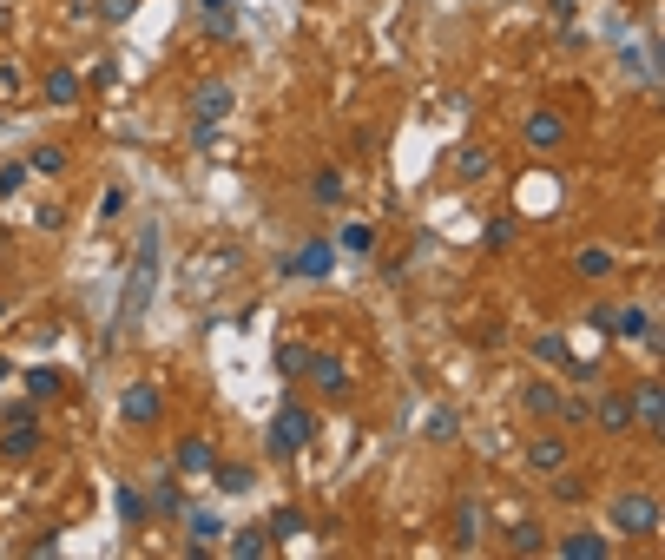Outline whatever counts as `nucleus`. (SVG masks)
<instances>
[{
    "label": "nucleus",
    "mask_w": 665,
    "mask_h": 560,
    "mask_svg": "<svg viewBox=\"0 0 665 560\" xmlns=\"http://www.w3.org/2000/svg\"><path fill=\"white\" fill-rule=\"evenodd\" d=\"M659 416H665V389H659V383H639V389H633V422L659 429Z\"/></svg>",
    "instance_id": "23"
},
{
    "label": "nucleus",
    "mask_w": 665,
    "mask_h": 560,
    "mask_svg": "<svg viewBox=\"0 0 665 560\" xmlns=\"http://www.w3.org/2000/svg\"><path fill=\"white\" fill-rule=\"evenodd\" d=\"M159 416H165L159 389H152V383H126V396H119V422H126V429H152Z\"/></svg>",
    "instance_id": "9"
},
{
    "label": "nucleus",
    "mask_w": 665,
    "mask_h": 560,
    "mask_svg": "<svg viewBox=\"0 0 665 560\" xmlns=\"http://www.w3.org/2000/svg\"><path fill=\"white\" fill-rule=\"evenodd\" d=\"M205 40H218V47H224V40H238V20H231V7H218V14H211V33H205Z\"/></svg>",
    "instance_id": "38"
},
{
    "label": "nucleus",
    "mask_w": 665,
    "mask_h": 560,
    "mask_svg": "<svg viewBox=\"0 0 665 560\" xmlns=\"http://www.w3.org/2000/svg\"><path fill=\"white\" fill-rule=\"evenodd\" d=\"M586 323H593L600 336H613V304H593V310H586Z\"/></svg>",
    "instance_id": "41"
},
{
    "label": "nucleus",
    "mask_w": 665,
    "mask_h": 560,
    "mask_svg": "<svg viewBox=\"0 0 665 560\" xmlns=\"http://www.w3.org/2000/svg\"><path fill=\"white\" fill-rule=\"evenodd\" d=\"M330 271H336V244H323V238H303L284 257V277H303V284H323Z\"/></svg>",
    "instance_id": "4"
},
{
    "label": "nucleus",
    "mask_w": 665,
    "mask_h": 560,
    "mask_svg": "<svg viewBox=\"0 0 665 560\" xmlns=\"http://www.w3.org/2000/svg\"><path fill=\"white\" fill-rule=\"evenodd\" d=\"M178 508H185L178 481H172V475H159V488H152V514H178Z\"/></svg>",
    "instance_id": "33"
},
{
    "label": "nucleus",
    "mask_w": 665,
    "mask_h": 560,
    "mask_svg": "<svg viewBox=\"0 0 665 560\" xmlns=\"http://www.w3.org/2000/svg\"><path fill=\"white\" fill-rule=\"evenodd\" d=\"M47 448V435H40V416H27V422H7V435H0V462H14V468H27L33 455Z\"/></svg>",
    "instance_id": "8"
},
{
    "label": "nucleus",
    "mask_w": 665,
    "mask_h": 560,
    "mask_svg": "<svg viewBox=\"0 0 665 560\" xmlns=\"http://www.w3.org/2000/svg\"><path fill=\"white\" fill-rule=\"evenodd\" d=\"M185 534H191V547H211V541H224V514H198V508H191L185 514Z\"/></svg>",
    "instance_id": "25"
},
{
    "label": "nucleus",
    "mask_w": 665,
    "mask_h": 560,
    "mask_svg": "<svg viewBox=\"0 0 665 560\" xmlns=\"http://www.w3.org/2000/svg\"><path fill=\"white\" fill-rule=\"evenodd\" d=\"M27 172L60 178V172H66V152H60V145H33V152H27Z\"/></svg>",
    "instance_id": "28"
},
{
    "label": "nucleus",
    "mask_w": 665,
    "mask_h": 560,
    "mask_svg": "<svg viewBox=\"0 0 665 560\" xmlns=\"http://www.w3.org/2000/svg\"><path fill=\"white\" fill-rule=\"evenodd\" d=\"M343 198H349V178H343V165H317V172H310V205L336 211Z\"/></svg>",
    "instance_id": "15"
},
{
    "label": "nucleus",
    "mask_w": 665,
    "mask_h": 560,
    "mask_svg": "<svg viewBox=\"0 0 665 560\" xmlns=\"http://www.w3.org/2000/svg\"><path fill=\"white\" fill-rule=\"evenodd\" d=\"M27 93V80H20V66H7L0 60V106H7V99H20Z\"/></svg>",
    "instance_id": "37"
},
{
    "label": "nucleus",
    "mask_w": 665,
    "mask_h": 560,
    "mask_svg": "<svg viewBox=\"0 0 665 560\" xmlns=\"http://www.w3.org/2000/svg\"><path fill=\"white\" fill-rule=\"evenodd\" d=\"M534 363H540V369H573V343H567L560 330H540V336H534Z\"/></svg>",
    "instance_id": "19"
},
{
    "label": "nucleus",
    "mask_w": 665,
    "mask_h": 560,
    "mask_svg": "<svg viewBox=\"0 0 665 560\" xmlns=\"http://www.w3.org/2000/svg\"><path fill=\"white\" fill-rule=\"evenodd\" d=\"M112 508H119V521H126V528L152 521V495H145L139 481H119V488H112Z\"/></svg>",
    "instance_id": "17"
},
{
    "label": "nucleus",
    "mask_w": 665,
    "mask_h": 560,
    "mask_svg": "<svg viewBox=\"0 0 665 560\" xmlns=\"http://www.w3.org/2000/svg\"><path fill=\"white\" fill-rule=\"evenodd\" d=\"M231 554H238V560H264L270 554V534L264 528H238V534H231Z\"/></svg>",
    "instance_id": "27"
},
{
    "label": "nucleus",
    "mask_w": 665,
    "mask_h": 560,
    "mask_svg": "<svg viewBox=\"0 0 665 560\" xmlns=\"http://www.w3.org/2000/svg\"><path fill=\"white\" fill-rule=\"evenodd\" d=\"M40 93H47V106H80V73H73V66H53L47 80H40Z\"/></svg>",
    "instance_id": "20"
},
{
    "label": "nucleus",
    "mask_w": 665,
    "mask_h": 560,
    "mask_svg": "<svg viewBox=\"0 0 665 560\" xmlns=\"http://www.w3.org/2000/svg\"><path fill=\"white\" fill-rule=\"evenodd\" d=\"M330 244H336V257H356V264H363V257H376V224H369V218H343Z\"/></svg>",
    "instance_id": "12"
},
{
    "label": "nucleus",
    "mask_w": 665,
    "mask_h": 560,
    "mask_svg": "<svg viewBox=\"0 0 665 560\" xmlns=\"http://www.w3.org/2000/svg\"><path fill=\"white\" fill-rule=\"evenodd\" d=\"M211 475H218V488H224V495H251L257 468H251V462H211Z\"/></svg>",
    "instance_id": "24"
},
{
    "label": "nucleus",
    "mask_w": 665,
    "mask_h": 560,
    "mask_svg": "<svg viewBox=\"0 0 665 560\" xmlns=\"http://www.w3.org/2000/svg\"><path fill=\"white\" fill-rule=\"evenodd\" d=\"M270 541H297V534H303V508H270Z\"/></svg>",
    "instance_id": "30"
},
{
    "label": "nucleus",
    "mask_w": 665,
    "mask_h": 560,
    "mask_svg": "<svg viewBox=\"0 0 665 560\" xmlns=\"http://www.w3.org/2000/svg\"><path fill=\"white\" fill-rule=\"evenodd\" d=\"M567 435H534V442H527V468H534V475H554V468H567Z\"/></svg>",
    "instance_id": "16"
},
{
    "label": "nucleus",
    "mask_w": 665,
    "mask_h": 560,
    "mask_svg": "<svg viewBox=\"0 0 665 560\" xmlns=\"http://www.w3.org/2000/svg\"><path fill=\"white\" fill-rule=\"evenodd\" d=\"M481 541V508H475V501H461V508H455V547H475Z\"/></svg>",
    "instance_id": "31"
},
{
    "label": "nucleus",
    "mask_w": 665,
    "mask_h": 560,
    "mask_svg": "<svg viewBox=\"0 0 665 560\" xmlns=\"http://www.w3.org/2000/svg\"><path fill=\"white\" fill-rule=\"evenodd\" d=\"M646 330H652L646 304H613V336H646Z\"/></svg>",
    "instance_id": "26"
},
{
    "label": "nucleus",
    "mask_w": 665,
    "mask_h": 560,
    "mask_svg": "<svg viewBox=\"0 0 665 560\" xmlns=\"http://www.w3.org/2000/svg\"><path fill=\"white\" fill-rule=\"evenodd\" d=\"M303 363H310V343H277V376H290V383H297Z\"/></svg>",
    "instance_id": "32"
},
{
    "label": "nucleus",
    "mask_w": 665,
    "mask_h": 560,
    "mask_svg": "<svg viewBox=\"0 0 665 560\" xmlns=\"http://www.w3.org/2000/svg\"><path fill=\"white\" fill-rule=\"evenodd\" d=\"M586 422H600L606 435H626V429H633V396H619V389H613V396H593Z\"/></svg>",
    "instance_id": "13"
},
{
    "label": "nucleus",
    "mask_w": 665,
    "mask_h": 560,
    "mask_svg": "<svg viewBox=\"0 0 665 560\" xmlns=\"http://www.w3.org/2000/svg\"><path fill=\"white\" fill-rule=\"evenodd\" d=\"M303 376L323 389V402H349V363L336 350H310V363H303Z\"/></svg>",
    "instance_id": "6"
},
{
    "label": "nucleus",
    "mask_w": 665,
    "mask_h": 560,
    "mask_svg": "<svg viewBox=\"0 0 665 560\" xmlns=\"http://www.w3.org/2000/svg\"><path fill=\"white\" fill-rule=\"evenodd\" d=\"M606 528L619 541H652L659 534V495H613L606 501Z\"/></svg>",
    "instance_id": "3"
},
{
    "label": "nucleus",
    "mask_w": 665,
    "mask_h": 560,
    "mask_svg": "<svg viewBox=\"0 0 665 560\" xmlns=\"http://www.w3.org/2000/svg\"><path fill=\"white\" fill-rule=\"evenodd\" d=\"M198 7H205V14H218V7H231V0H198Z\"/></svg>",
    "instance_id": "44"
},
{
    "label": "nucleus",
    "mask_w": 665,
    "mask_h": 560,
    "mask_svg": "<svg viewBox=\"0 0 665 560\" xmlns=\"http://www.w3.org/2000/svg\"><path fill=\"white\" fill-rule=\"evenodd\" d=\"M211 462H218V448L205 442V435H178V448H172V468L185 481H198V475H211Z\"/></svg>",
    "instance_id": "11"
},
{
    "label": "nucleus",
    "mask_w": 665,
    "mask_h": 560,
    "mask_svg": "<svg viewBox=\"0 0 665 560\" xmlns=\"http://www.w3.org/2000/svg\"><path fill=\"white\" fill-rule=\"evenodd\" d=\"M613 271H619L613 244H580V251H573V277H586V284H600V277H613Z\"/></svg>",
    "instance_id": "14"
},
{
    "label": "nucleus",
    "mask_w": 665,
    "mask_h": 560,
    "mask_svg": "<svg viewBox=\"0 0 665 560\" xmlns=\"http://www.w3.org/2000/svg\"><path fill=\"white\" fill-rule=\"evenodd\" d=\"M586 409H593V396H567V409H560V422H567V429H580V422H586Z\"/></svg>",
    "instance_id": "39"
},
{
    "label": "nucleus",
    "mask_w": 665,
    "mask_h": 560,
    "mask_svg": "<svg viewBox=\"0 0 665 560\" xmlns=\"http://www.w3.org/2000/svg\"><path fill=\"white\" fill-rule=\"evenodd\" d=\"M310 442H317V416H310L297 396L277 402L270 435H264V455H270V462H303V448H310Z\"/></svg>",
    "instance_id": "2"
},
{
    "label": "nucleus",
    "mask_w": 665,
    "mask_h": 560,
    "mask_svg": "<svg viewBox=\"0 0 665 560\" xmlns=\"http://www.w3.org/2000/svg\"><path fill=\"white\" fill-rule=\"evenodd\" d=\"M119 211H126V185H112V192L99 198V218H119Z\"/></svg>",
    "instance_id": "40"
},
{
    "label": "nucleus",
    "mask_w": 665,
    "mask_h": 560,
    "mask_svg": "<svg viewBox=\"0 0 665 560\" xmlns=\"http://www.w3.org/2000/svg\"><path fill=\"white\" fill-rule=\"evenodd\" d=\"M507 547H514V554H540V547H547V528H540L534 514H521V521H507Z\"/></svg>",
    "instance_id": "22"
},
{
    "label": "nucleus",
    "mask_w": 665,
    "mask_h": 560,
    "mask_svg": "<svg viewBox=\"0 0 665 560\" xmlns=\"http://www.w3.org/2000/svg\"><path fill=\"white\" fill-rule=\"evenodd\" d=\"M521 139H527V152H560V145H567V112L534 106V112L521 119Z\"/></svg>",
    "instance_id": "5"
},
{
    "label": "nucleus",
    "mask_w": 665,
    "mask_h": 560,
    "mask_svg": "<svg viewBox=\"0 0 665 560\" xmlns=\"http://www.w3.org/2000/svg\"><path fill=\"white\" fill-rule=\"evenodd\" d=\"M455 435H461L455 409H435V416H428V442H455Z\"/></svg>",
    "instance_id": "35"
},
{
    "label": "nucleus",
    "mask_w": 665,
    "mask_h": 560,
    "mask_svg": "<svg viewBox=\"0 0 665 560\" xmlns=\"http://www.w3.org/2000/svg\"><path fill=\"white\" fill-rule=\"evenodd\" d=\"M20 185H27V159H20V165H0V198H20Z\"/></svg>",
    "instance_id": "36"
},
{
    "label": "nucleus",
    "mask_w": 665,
    "mask_h": 560,
    "mask_svg": "<svg viewBox=\"0 0 665 560\" xmlns=\"http://www.w3.org/2000/svg\"><path fill=\"white\" fill-rule=\"evenodd\" d=\"M488 145H461V152H455V159H448V172H455L461 178V185H475V178H488Z\"/></svg>",
    "instance_id": "21"
},
{
    "label": "nucleus",
    "mask_w": 665,
    "mask_h": 560,
    "mask_svg": "<svg viewBox=\"0 0 665 560\" xmlns=\"http://www.w3.org/2000/svg\"><path fill=\"white\" fill-rule=\"evenodd\" d=\"M60 389H66V383H60V376H53V369H27V396H33V402L60 396Z\"/></svg>",
    "instance_id": "34"
},
{
    "label": "nucleus",
    "mask_w": 665,
    "mask_h": 560,
    "mask_svg": "<svg viewBox=\"0 0 665 560\" xmlns=\"http://www.w3.org/2000/svg\"><path fill=\"white\" fill-rule=\"evenodd\" d=\"M514 231H521V224L507 218V211H494L488 231H481V244H488V251H514Z\"/></svg>",
    "instance_id": "29"
},
{
    "label": "nucleus",
    "mask_w": 665,
    "mask_h": 560,
    "mask_svg": "<svg viewBox=\"0 0 665 560\" xmlns=\"http://www.w3.org/2000/svg\"><path fill=\"white\" fill-rule=\"evenodd\" d=\"M560 554H567V560H606V554H613V534H560Z\"/></svg>",
    "instance_id": "18"
},
{
    "label": "nucleus",
    "mask_w": 665,
    "mask_h": 560,
    "mask_svg": "<svg viewBox=\"0 0 665 560\" xmlns=\"http://www.w3.org/2000/svg\"><path fill=\"white\" fill-rule=\"evenodd\" d=\"M231 106H238L231 80H198V93H191V119H198V126H224Z\"/></svg>",
    "instance_id": "7"
},
{
    "label": "nucleus",
    "mask_w": 665,
    "mask_h": 560,
    "mask_svg": "<svg viewBox=\"0 0 665 560\" xmlns=\"http://www.w3.org/2000/svg\"><path fill=\"white\" fill-rule=\"evenodd\" d=\"M126 7H132V0H106L99 14H106V20H126Z\"/></svg>",
    "instance_id": "42"
},
{
    "label": "nucleus",
    "mask_w": 665,
    "mask_h": 560,
    "mask_svg": "<svg viewBox=\"0 0 665 560\" xmlns=\"http://www.w3.org/2000/svg\"><path fill=\"white\" fill-rule=\"evenodd\" d=\"M547 7H554L560 20H573V7H580V0H547Z\"/></svg>",
    "instance_id": "43"
},
{
    "label": "nucleus",
    "mask_w": 665,
    "mask_h": 560,
    "mask_svg": "<svg viewBox=\"0 0 665 560\" xmlns=\"http://www.w3.org/2000/svg\"><path fill=\"white\" fill-rule=\"evenodd\" d=\"M152 290H159V224H145L139 257H132V277H126V297H119V323H112V330H132V323L152 310Z\"/></svg>",
    "instance_id": "1"
},
{
    "label": "nucleus",
    "mask_w": 665,
    "mask_h": 560,
    "mask_svg": "<svg viewBox=\"0 0 665 560\" xmlns=\"http://www.w3.org/2000/svg\"><path fill=\"white\" fill-rule=\"evenodd\" d=\"M521 409H527L534 422H560V409H567V389L547 383V376H534V383L521 389Z\"/></svg>",
    "instance_id": "10"
}]
</instances>
